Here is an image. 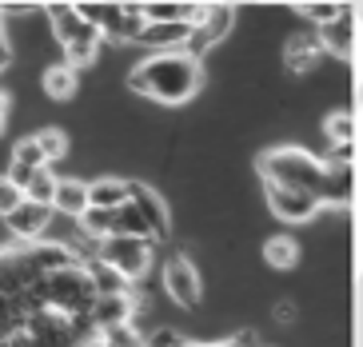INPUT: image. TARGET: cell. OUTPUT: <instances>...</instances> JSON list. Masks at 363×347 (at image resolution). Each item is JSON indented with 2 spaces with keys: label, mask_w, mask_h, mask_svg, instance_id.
<instances>
[{
  "label": "cell",
  "mask_w": 363,
  "mask_h": 347,
  "mask_svg": "<svg viewBox=\"0 0 363 347\" xmlns=\"http://www.w3.org/2000/svg\"><path fill=\"white\" fill-rule=\"evenodd\" d=\"M21 200H24V192H21V188H12L9 180H4V172H0V220H4V216H9V211L16 208Z\"/></svg>",
  "instance_id": "obj_28"
},
{
  "label": "cell",
  "mask_w": 363,
  "mask_h": 347,
  "mask_svg": "<svg viewBox=\"0 0 363 347\" xmlns=\"http://www.w3.org/2000/svg\"><path fill=\"white\" fill-rule=\"evenodd\" d=\"M259 260H264V268H272V272H291V268L299 263V240L288 236V231H276V236L264 240Z\"/></svg>",
  "instance_id": "obj_17"
},
{
  "label": "cell",
  "mask_w": 363,
  "mask_h": 347,
  "mask_svg": "<svg viewBox=\"0 0 363 347\" xmlns=\"http://www.w3.org/2000/svg\"><path fill=\"white\" fill-rule=\"evenodd\" d=\"M256 176L259 184H284V188L320 196L323 180H328V160L299 144H276L256 156Z\"/></svg>",
  "instance_id": "obj_2"
},
{
  "label": "cell",
  "mask_w": 363,
  "mask_h": 347,
  "mask_svg": "<svg viewBox=\"0 0 363 347\" xmlns=\"http://www.w3.org/2000/svg\"><path fill=\"white\" fill-rule=\"evenodd\" d=\"M52 196H56V172L44 168L33 176V184L24 188V200L28 204H40V208H52Z\"/></svg>",
  "instance_id": "obj_22"
},
{
  "label": "cell",
  "mask_w": 363,
  "mask_h": 347,
  "mask_svg": "<svg viewBox=\"0 0 363 347\" xmlns=\"http://www.w3.org/2000/svg\"><path fill=\"white\" fill-rule=\"evenodd\" d=\"M144 347H192V339L184 336L180 327L160 324V327H148L144 331Z\"/></svg>",
  "instance_id": "obj_25"
},
{
  "label": "cell",
  "mask_w": 363,
  "mask_h": 347,
  "mask_svg": "<svg viewBox=\"0 0 363 347\" xmlns=\"http://www.w3.org/2000/svg\"><path fill=\"white\" fill-rule=\"evenodd\" d=\"M128 200L136 204V211L144 216V224H148L152 243H168V240H172V208H168V200H164L160 192L152 188V184H140V180H132Z\"/></svg>",
  "instance_id": "obj_9"
},
{
  "label": "cell",
  "mask_w": 363,
  "mask_h": 347,
  "mask_svg": "<svg viewBox=\"0 0 363 347\" xmlns=\"http://www.w3.org/2000/svg\"><path fill=\"white\" fill-rule=\"evenodd\" d=\"M12 64V48H9V40H4V32H0V72Z\"/></svg>",
  "instance_id": "obj_30"
},
{
  "label": "cell",
  "mask_w": 363,
  "mask_h": 347,
  "mask_svg": "<svg viewBox=\"0 0 363 347\" xmlns=\"http://www.w3.org/2000/svg\"><path fill=\"white\" fill-rule=\"evenodd\" d=\"M9 160H12V164H21V168H28V172H44V168H48V160L40 156V148H36L33 136H21V140H16Z\"/></svg>",
  "instance_id": "obj_23"
},
{
  "label": "cell",
  "mask_w": 363,
  "mask_h": 347,
  "mask_svg": "<svg viewBox=\"0 0 363 347\" xmlns=\"http://www.w3.org/2000/svg\"><path fill=\"white\" fill-rule=\"evenodd\" d=\"M136 312H140V292L132 287L128 295H96L92 307H88V319H92L96 331H112V327L132 324Z\"/></svg>",
  "instance_id": "obj_11"
},
{
  "label": "cell",
  "mask_w": 363,
  "mask_h": 347,
  "mask_svg": "<svg viewBox=\"0 0 363 347\" xmlns=\"http://www.w3.org/2000/svg\"><path fill=\"white\" fill-rule=\"evenodd\" d=\"M208 72L203 64L192 60L188 53H148L144 60L128 72V92L144 96V100H156V104L180 108L188 100H196V92L203 88Z\"/></svg>",
  "instance_id": "obj_1"
},
{
  "label": "cell",
  "mask_w": 363,
  "mask_h": 347,
  "mask_svg": "<svg viewBox=\"0 0 363 347\" xmlns=\"http://www.w3.org/2000/svg\"><path fill=\"white\" fill-rule=\"evenodd\" d=\"M272 324L296 327L299 324V304H296V299H272Z\"/></svg>",
  "instance_id": "obj_27"
},
{
  "label": "cell",
  "mask_w": 363,
  "mask_h": 347,
  "mask_svg": "<svg viewBox=\"0 0 363 347\" xmlns=\"http://www.w3.org/2000/svg\"><path fill=\"white\" fill-rule=\"evenodd\" d=\"M112 236H132V240H152L148 224H144V216L136 211V204H124V208L112 211Z\"/></svg>",
  "instance_id": "obj_21"
},
{
  "label": "cell",
  "mask_w": 363,
  "mask_h": 347,
  "mask_svg": "<svg viewBox=\"0 0 363 347\" xmlns=\"http://www.w3.org/2000/svg\"><path fill=\"white\" fill-rule=\"evenodd\" d=\"M128 192H132L128 176H96V180H88V208L116 211L128 204Z\"/></svg>",
  "instance_id": "obj_14"
},
{
  "label": "cell",
  "mask_w": 363,
  "mask_h": 347,
  "mask_svg": "<svg viewBox=\"0 0 363 347\" xmlns=\"http://www.w3.org/2000/svg\"><path fill=\"white\" fill-rule=\"evenodd\" d=\"M320 40H315V28H299L291 32V36H284V44H279V64H284V72L288 76H311L315 68H320Z\"/></svg>",
  "instance_id": "obj_10"
},
{
  "label": "cell",
  "mask_w": 363,
  "mask_h": 347,
  "mask_svg": "<svg viewBox=\"0 0 363 347\" xmlns=\"http://www.w3.org/2000/svg\"><path fill=\"white\" fill-rule=\"evenodd\" d=\"M40 12H44V21H48V32H52L56 48H60V60L72 64V68H92L100 48H104L100 32L80 21L72 4H44Z\"/></svg>",
  "instance_id": "obj_3"
},
{
  "label": "cell",
  "mask_w": 363,
  "mask_h": 347,
  "mask_svg": "<svg viewBox=\"0 0 363 347\" xmlns=\"http://www.w3.org/2000/svg\"><path fill=\"white\" fill-rule=\"evenodd\" d=\"M323 136H328V144H355L359 120H355L352 108H335V112L323 120Z\"/></svg>",
  "instance_id": "obj_18"
},
{
  "label": "cell",
  "mask_w": 363,
  "mask_h": 347,
  "mask_svg": "<svg viewBox=\"0 0 363 347\" xmlns=\"http://www.w3.org/2000/svg\"><path fill=\"white\" fill-rule=\"evenodd\" d=\"M315 40H320V53L323 56L347 64L355 56V16L343 9L340 21H331V24H323V28H315Z\"/></svg>",
  "instance_id": "obj_12"
},
{
  "label": "cell",
  "mask_w": 363,
  "mask_h": 347,
  "mask_svg": "<svg viewBox=\"0 0 363 347\" xmlns=\"http://www.w3.org/2000/svg\"><path fill=\"white\" fill-rule=\"evenodd\" d=\"M104 268H112L116 275H124L132 287H140L152 272V260H156V243L152 240H132V236H108L100 243L96 255Z\"/></svg>",
  "instance_id": "obj_5"
},
{
  "label": "cell",
  "mask_w": 363,
  "mask_h": 347,
  "mask_svg": "<svg viewBox=\"0 0 363 347\" xmlns=\"http://www.w3.org/2000/svg\"><path fill=\"white\" fill-rule=\"evenodd\" d=\"M343 9H347V4H328V0H320V4H296V12L311 24V28H323V24L340 21Z\"/></svg>",
  "instance_id": "obj_24"
},
{
  "label": "cell",
  "mask_w": 363,
  "mask_h": 347,
  "mask_svg": "<svg viewBox=\"0 0 363 347\" xmlns=\"http://www.w3.org/2000/svg\"><path fill=\"white\" fill-rule=\"evenodd\" d=\"M160 284H164V295L180 307L184 316L200 312V304H203V272L188 252H172L168 260H164Z\"/></svg>",
  "instance_id": "obj_6"
},
{
  "label": "cell",
  "mask_w": 363,
  "mask_h": 347,
  "mask_svg": "<svg viewBox=\"0 0 363 347\" xmlns=\"http://www.w3.org/2000/svg\"><path fill=\"white\" fill-rule=\"evenodd\" d=\"M40 88H44L48 100H72V96L80 92V68H72V64H65V60H52L40 72Z\"/></svg>",
  "instance_id": "obj_16"
},
{
  "label": "cell",
  "mask_w": 363,
  "mask_h": 347,
  "mask_svg": "<svg viewBox=\"0 0 363 347\" xmlns=\"http://www.w3.org/2000/svg\"><path fill=\"white\" fill-rule=\"evenodd\" d=\"M33 295L40 299L44 312H56V316H88V307H92V299H96V292H92V280H88V272L80 268V263H72V268H60V272L44 275L40 284L33 287Z\"/></svg>",
  "instance_id": "obj_4"
},
{
  "label": "cell",
  "mask_w": 363,
  "mask_h": 347,
  "mask_svg": "<svg viewBox=\"0 0 363 347\" xmlns=\"http://www.w3.org/2000/svg\"><path fill=\"white\" fill-rule=\"evenodd\" d=\"M100 347H144V336L132 324H124L112 331H100Z\"/></svg>",
  "instance_id": "obj_26"
},
{
  "label": "cell",
  "mask_w": 363,
  "mask_h": 347,
  "mask_svg": "<svg viewBox=\"0 0 363 347\" xmlns=\"http://www.w3.org/2000/svg\"><path fill=\"white\" fill-rule=\"evenodd\" d=\"M33 140H36V148H40V156L48 160V168H52V164H60V160H68V148H72V140H68L65 128H40Z\"/></svg>",
  "instance_id": "obj_20"
},
{
  "label": "cell",
  "mask_w": 363,
  "mask_h": 347,
  "mask_svg": "<svg viewBox=\"0 0 363 347\" xmlns=\"http://www.w3.org/2000/svg\"><path fill=\"white\" fill-rule=\"evenodd\" d=\"M0 224H4V231H9V240L16 243V248H28V243L44 240V231H48V224H52V208H40V204L21 200Z\"/></svg>",
  "instance_id": "obj_8"
},
{
  "label": "cell",
  "mask_w": 363,
  "mask_h": 347,
  "mask_svg": "<svg viewBox=\"0 0 363 347\" xmlns=\"http://www.w3.org/2000/svg\"><path fill=\"white\" fill-rule=\"evenodd\" d=\"M188 12H192V4H172V0H152V4H140L144 24H188Z\"/></svg>",
  "instance_id": "obj_19"
},
{
  "label": "cell",
  "mask_w": 363,
  "mask_h": 347,
  "mask_svg": "<svg viewBox=\"0 0 363 347\" xmlns=\"http://www.w3.org/2000/svg\"><path fill=\"white\" fill-rule=\"evenodd\" d=\"M9 116H12V92L9 88H0V136L9 132Z\"/></svg>",
  "instance_id": "obj_29"
},
{
  "label": "cell",
  "mask_w": 363,
  "mask_h": 347,
  "mask_svg": "<svg viewBox=\"0 0 363 347\" xmlns=\"http://www.w3.org/2000/svg\"><path fill=\"white\" fill-rule=\"evenodd\" d=\"M88 211V180L84 176H56L52 216L60 220H80Z\"/></svg>",
  "instance_id": "obj_13"
},
{
  "label": "cell",
  "mask_w": 363,
  "mask_h": 347,
  "mask_svg": "<svg viewBox=\"0 0 363 347\" xmlns=\"http://www.w3.org/2000/svg\"><path fill=\"white\" fill-rule=\"evenodd\" d=\"M188 24H144V32L136 36L140 48H148V53H184V44H188Z\"/></svg>",
  "instance_id": "obj_15"
},
{
  "label": "cell",
  "mask_w": 363,
  "mask_h": 347,
  "mask_svg": "<svg viewBox=\"0 0 363 347\" xmlns=\"http://www.w3.org/2000/svg\"><path fill=\"white\" fill-rule=\"evenodd\" d=\"M264 204H267V216L279 224H311L315 216H323L320 200L311 192L284 188V184H264Z\"/></svg>",
  "instance_id": "obj_7"
}]
</instances>
